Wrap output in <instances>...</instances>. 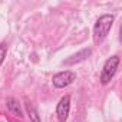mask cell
<instances>
[{
    "label": "cell",
    "instance_id": "obj_4",
    "mask_svg": "<svg viewBox=\"0 0 122 122\" xmlns=\"http://www.w3.org/2000/svg\"><path fill=\"white\" fill-rule=\"evenodd\" d=\"M71 112V95H65L60 98L56 105V118L59 122H65Z\"/></svg>",
    "mask_w": 122,
    "mask_h": 122
},
{
    "label": "cell",
    "instance_id": "obj_5",
    "mask_svg": "<svg viewBox=\"0 0 122 122\" xmlns=\"http://www.w3.org/2000/svg\"><path fill=\"white\" fill-rule=\"evenodd\" d=\"M91 55H92V49L91 47H85V49L79 50L78 53H73L68 59H65L62 62V65H65V66H75V65L83 62V60H86Z\"/></svg>",
    "mask_w": 122,
    "mask_h": 122
},
{
    "label": "cell",
    "instance_id": "obj_3",
    "mask_svg": "<svg viewBox=\"0 0 122 122\" xmlns=\"http://www.w3.org/2000/svg\"><path fill=\"white\" fill-rule=\"evenodd\" d=\"M76 81V73L73 71H62L52 78V83L56 89H63Z\"/></svg>",
    "mask_w": 122,
    "mask_h": 122
},
{
    "label": "cell",
    "instance_id": "obj_1",
    "mask_svg": "<svg viewBox=\"0 0 122 122\" xmlns=\"http://www.w3.org/2000/svg\"><path fill=\"white\" fill-rule=\"evenodd\" d=\"M113 22H115L113 15H102L96 19L93 25V43L95 45H101L106 39V36L109 35L113 26Z\"/></svg>",
    "mask_w": 122,
    "mask_h": 122
},
{
    "label": "cell",
    "instance_id": "obj_6",
    "mask_svg": "<svg viewBox=\"0 0 122 122\" xmlns=\"http://www.w3.org/2000/svg\"><path fill=\"white\" fill-rule=\"evenodd\" d=\"M6 108H7V111H9L13 116H16V118H23V116H25L19 101L15 99V98H12V96H9V98L6 99Z\"/></svg>",
    "mask_w": 122,
    "mask_h": 122
},
{
    "label": "cell",
    "instance_id": "obj_7",
    "mask_svg": "<svg viewBox=\"0 0 122 122\" xmlns=\"http://www.w3.org/2000/svg\"><path fill=\"white\" fill-rule=\"evenodd\" d=\"M26 112L30 118V122H42L40 116H39V113H37V111H36V108L33 106L32 102H26Z\"/></svg>",
    "mask_w": 122,
    "mask_h": 122
},
{
    "label": "cell",
    "instance_id": "obj_2",
    "mask_svg": "<svg viewBox=\"0 0 122 122\" xmlns=\"http://www.w3.org/2000/svg\"><path fill=\"white\" fill-rule=\"evenodd\" d=\"M119 62H121V59L116 55L111 56L109 59H106V62L103 63V68L101 71V75H99V81H101L102 85H108L113 79V76H115V73L118 71Z\"/></svg>",
    "mask_w": 122,
    "mask_h": 122
},
{
    "label": "cell",
    "instance_id": "obj_8",
    "mask_svg": "<svg viewBox=\"0 0 122 122\" xmlns=\"http://www.w3.org/2000/svg\"><path fill=\"white\" fill-rule=\"evenodd\" d=\"M7 50H9V46L6 43H0V66L3 65L5 59L7 56Z\"/></svg>",
    "mask_w": 122,
    "mask_h": 122
}]
</instances>
